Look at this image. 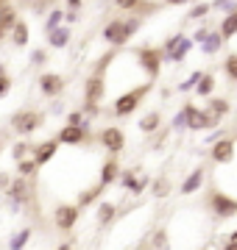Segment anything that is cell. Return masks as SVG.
I'll return each mask as SVG.
<instances>
[{
    "label": "cell",
    "mask_w": 237,
    "mask_h": 250,
    "mask_svg": "<svg viewBox=\"0 0 237 250\" xmlns=\"http://www.w3.org/2000/svg\"><path fill=\"white\" fill-rule=\"evenodd\" d=\"M3 72H6V67H3V64H0V75H3Z\"/></svg>",
    "instance_id": "cell-46"
},
{
    "label": "cell",
    "mask_w": 237,
    "mask_h": 250,
    "mask_svg": "<svg viewBox=\"0 0 237 250\" xmlns=\"http://www.w3.org/2000/svg\"><path fill=\"white\" fill-rule=\"evenodd\" d=\"M28 242V231H23V233H17L14 239H11V248H20V245H25Z\"/></svg>",
    "instance_id": "cell-39"
},
{
    "label": "cell",
    "mask_w": 237,
    "mask_h": 250,
    "mask_svg": "<svg viewBox=\"0 0 237 250\" xmlns=\"http://www.w3.org/2000/svg\"><path fill=\"white\" fill-rule=\"evenodd\" d=\"M167 192H170V184H167L165 178H159V181L154 184V195H156V197H165Z\"/></svg>",
    "instance_id": "cell-36"
},
{
    "label": "cell",
    "mask_w": 237,
    "mask_h": 250,
    "mask_svg": "<svg viewBox=\"0 0 237 250\" xmlns=\"http://www.w3.org/2000/svg\"><path fill=\"white\" fill-rule=\"evenodd\" d=\"M210 11H212V3H198V6H195V9L190 11V20L207 17V14H210Z\"/></svg>",
    "instance_id": "cell-34"
},
{
    "label": "cell",
    "mask_w": 237,
    "mask_h": 250,
    "mask_svg": "<svg viewBox=\"0 0 237 250\" xmlns=\"http://www.w3.org/2000/svg\"><path fill=\"white\" fill-rule=\"evenodd\" d=\"M42 59H47V56H45V50H34V62H37V64H42Z\"/></svg>",
    "instance_id": "cell-41"
},
{
    "label": "cell",
    "mask_w": 237,
    "mask_h": 250,
    "mask_svg": "<svg viewBox=\"0 0 237 250\" xmlns=\"http://www.w3.org/2000/svg\"><path fill=\"white\" fill-rule=\"evenodd\" d=\"M11 31H14V34H11V42H14V45H17V47L28 45V36H31V34H28V25H25V22H20V20H17V22L11 25Z\"/></svg>",
    "instance_id": "cell-27"
},
{
    "label": "cell",
    "mask_w": 237,
    "mask_h": 250,
    "mask_svg": "<svg viewBox=\"0 0 237 250\" xmlns=\"http://www.w3.org/2000/svg\"><path fill=\"white\" fill-rule=\"evenodd\" d=\"M235 139L232 136H220V139H215L212 142V150H210V156H212V161L215 164H229V161L235 159Z\"/></svg>",
    "instance_id": "cell-11"
},
{
    "label": "cell",
    "mask_w": 237,
    "mask_h": 250,
    "mask_svg": "<svg viewBox=\"0 0 237 250\" xmlns=\"http://www.w3.org/2000/svg\"><path fill=\"white\" fill-rule=\"evenodd\" d=\"M56 150H59V139H47V142H39L37 147H31V153H34V161H37L39 167L53 159Z\"/></svg>",
    "instance_id": "cell-16"
},
{
    "label": "cell",
    "mask_w": 237,
    "mask_h": 250,
    "mask_svg": "<svg viewBox=\"0 0 237 250\" xmlns=\"http://www.w3.org/2000/svg\"><path fill=\"white\" fill-rule=\"evenodd\" d=\"M42 123H45V117L39 114V111H31V108H28V111H17V114L11 117V128H14L17 134H23V136L39 131Z\"/></svg>",
    "instance_id": "cell-6"
},
{
    "label": "cell",
    "mask_w": 237,
    "mask_h": 250,
    "mask_svg": "<svg viewBox=\"0 0 237 250\" xmlns=\"http://www.w3.org/2000/svg\"><path fill=\"white\" fill-rule=\"evenodd\" d=\"M165 56L170 59V62H184V56H187V50H190V42L184 39V34H176L170 36L167 42H165Z\"/></svg>",
    "instance_id": "cell-13"
},
{
    "label": "cell",
    "mask_w": 237,
    "mask_h": 250,
    "mask_svg": "<svg viewBox=\"0 0 237 250\" xmlns=\"http://www.w3.org/2000/svg\"><path fill=\"white\" fill-rule=\"evenodd\" d=\"M118 220V206L115 203H100L98 206V225L100 228H109Z\"/></svg>",
    "instance_id": "cell-20"
},
{
    "label": "cell",
    "mask_w": 237,
    "mask_h": 250,
    "mask_svg": "<svg viewBox=\"0 0 237 250\" xmlns=\"http://www.w3.org/2000/svg\"><path fill=\"white\" fill-rule=\"evenodd\" d=\"M134 53H137L140 67H142V70L148 72V78H151V81L159 78V72H162V59H165V50H162V47H151V45H145V47H137Z\"/></svg>",
    "instance_id": "cell-4"
},
{
    "label": "cell",
    "mask_w": 237,
    "mask_h": 250,
    "mask_svg": "<svg viewBox=\"0 0 237 250\" xmlns=\"http://www.w3.org/2000/svg\"><path fill=\"white\" fill-rule=\"evenodd\" d=\"M67 123H70V125H84V128H90V123L84 120L81 111H70V114H67Z\"/></svg>",
    "instance_id": "cell-35"
},
{
    "label": "cell",
    "mask_w": 237,
    "mask_h": 250,
    "mask_svg": "<svg viewBox=\"0 0 237 250\" xmlns=\"http://www.w3.org/2000/svg\"><path fill=\"white\" fill-rule=\"evenodd\" d=\"M151 81L148 83H140V86H134V89H128L123 92L120 98H115V103H112V111H115V117H128V114H134L140 108V103L145 100V95L151 92Z\"/></svg>",
    "instance_id": "cell-1"
},
{
    "label": "cell",
    "mask_w": 237,
    "mask_h": 250,
    "mask_svg": "<svg viewBox=\"0 0 237 250\" xmlns=\"http://www.w3.org/2000/svg\"><path fill=\"white\" fill-rule=\"evenodd\" d=\"M11 184V175H6V172H0V189H6Z\"/></svg>",
    "instance_id": "cell-40"
},
{
    "label": "cell",
    "mask_w": 237,
    "mask_h": 250,
    "mask_svg": "<svg viewBox=\"0 0 237 250\" xmlns=\"http://www.w3.org/2000/svg\"><path fill=\"white\" fill-rule=\"evenodd\" d=\"M78 217H81V206L78 203H59L53 208V225L59 231H73L75 223H78Z\"/></svg>",
    "instance_id": "cell-5"
},
{
    "label": "cell",
    "mask_w": 237,
    "mask_h": 250,
    "mask_svg": "<svg viewBox=\"0 0 237 250\" xmlns=\"http://www.w3.org/2000/svg\"><path fill=\"white\" fill-rule=\"evenodd\" d=\"M118 178H120V161H118L115 153H109V159L100 164V184H103V187H112Z\"/></svg>",
    "instance_id": "cell-15"
},
{
    "label": "cell",
    "mask_w": 237,
    "mask_h": 250,
    "mask_svg": "<svg viewBox=\"0 0 237 250\" xmlns=\"http://www.w3.org/2000/svg\"><path fill=\"white\" fill-rule=\"evenodd\" d=\"M6 192H9L11 203H17V206H31L34 203V197H31V184H28L25 175L11 178V184L6 187Z\"/></svg>",
    "instance_id": "cell-9"
},
{
    "label": "cell",
    "mask_w": 237,
    "mask_h": 250,
    "mask_svg": "<svg viewBox=\"0 0 237 250\" xmlns=\"http://www.w3.org/2000/svg\"><path fill=\"white\" fill-rule=\"evenodd\" d=\"M167 6H179V3H187V0H165Z\"/></svg>",
    "instance_id": "cell-43"
},
{
    "label": "cell",
    "mask_w": 237,
    "mask_h": 250,
    "mask_svg": "<svg viewBox=\"0 0 237 250\" xmlns=\"http://www.w3.org/2000/svg\"><path fill=\"white\" fill-rule=\"evenodd\" d=\"M220 117H215L212 111H207V108H190V120H187V128L190 131H210V128H218Z\"/></svg>",
    "instance_id": "cell-10"
},
{
    "label": "cell",
    "mask_w": 237,
    "mask_h": 250,
    "mask_svg": "<svg viewBox=\"0 0 237 250\" xmlns=\"http://www.w3.org/2000/svg\"><path fill=\"white\" fill-rule=\"evenodd\" d=\"M115 6L123 11H156L159 3H151V0H115Z\"/></svg>",
    "instance_id": "cell-18"
},
{
    "label": "cell",
    "mask_w": 237,
    "mask_h": 250,
    "mask_svg": "<svg viewBox=\"0 0 237 250\" xmlns=\"http://www.w3.org/2000/svg\"><path fill=\"white\" fill-rule=\"evenodd\" d=\"M37 170H39V164H37L34 159H20V161H17V175H25V178H31Z\"/></svg>",
    "instance_id": "cell-30"
},
{
    "label": "cell",
    "mask_w": 237,
    "mask_h": 250,
    "mask_svg": "<svg viewBox=\"0 0 237 250\" xmlns=\"http://www.w3.org/2000/svg\"><path fill=\"white\" fill-rule=\"evenodd\" d=\"M190 108H192V103H187V106L176 114V120H173V128L176 131H182V128H187V120H190Z\"/></svg>",
    "instance_id": "cell-32"
},
{
    "label": "cell",
    "mask_w": 237,
    "mask_h": 250,
    "mask_svg": "<svg viewBox=\"0 0 237 250\" xmlns=\"http://www.w3.org/2000/svg\"><path fill=\"white\" fill-rule=\"evenodd\" d=\"M204 178H207V170H204V167H195V170L187 175V181L179 187V195H192V192H198V189L204 187Z\"/></svg>",
    "instance_id": "cell-17"
},
{
    "label": "cell",
    "mask_w": 237,
    "mask_h": 250,
    "mask_svg": "<svg viewBox=\"0 0 237 250\" xmlns=\"http://www.w3.org/2000/svg\"><path fill=\"white\" fill-rule=\"evenodd\" d=\"M9 89H11V78L3 72V75H0V98H6V95H9Z\"/></svg>",
    "instance_id": "cell-37"
},
{
    "label": "cell",
    "mask_w": 237,
    "mask_h": 250,
    "mask_svg": "<svg viewBox=\"0 0 237 250\" xmlns=\"http://www.w3.org/2000/svg\"><path fill=\"white\" fill-rule=\"evenodd\" d=\"M14 22H17V11L11 9L9 3H0V25L9 31V28L14 25Z\"/></svg>",
    "instance_id": "cell-29"
},
{
    "label": "cell",
    "mask_w": 237,
    "mask_h": 250,
    "mask_svg": "<svg viewBox=\"0 0 237 250\" xmlns=\"http://www.w3.org/2000/svg\"><path fill=\"white\" fill-rule=\"evenodd\" d=\"M207 111H212L215 117H220V120H223V114H229V100L212 98V95H210V100H207Z\"/></svg>",
    "instance_id": "cell-28"
},
{
    "label": "cell",
    "mask_w": 237,
    "mask_h": 250,
    "mask_svg": "<svg viewBox=\"0 0 237 250\" xmlns=\"http://www.w3.org/2000/svg\"><path fill=\"white\" fill-rule=\"evenodd\" d=\"M0 150H3V136H0Z\"/></svg>",
    "instance_id": "cell-47"
},
{
    "label": "cell",
    "mask_w": 237,
    "mask_h": 250,
    "mask_svg": "<svg viewBox=\"0 0 237 250\" xmlns=\"http://www.w3.org/2000/svg\"><path fill=\"white\" fill-rule=\"evenodd\" d=\"M126 28H128V34L134 36V34L140 31V28H142V20H140V17H134V20H126Z\"/></svg>",
    "instance_id": "cell-38"
},
{
    "label": "cell",
    "mask_w": 237,
    "mask_h": 250,
    "mask_svg": "<svg viewBox=\"0 0 237 250\" xmlns=\"http://www.w3.org/2000/svg\"><path fill=\"white\" fill-rule=\"evenodd\" d=\"M120 184H123V189H128V192H134V195H140L142 192V187H145L148 181H137V175H134V170H126L123 175H120Z\"/></svg>",
    "instance_id": "cell-23"
},
{
    "label": "cell",
    "mask_w": 237,
    "mask_h": 250,
    "mask_svg": "<svg viewBox=\"0 0 237 250\" xmlns=\"http://www.w3.org/2000/svg\"><path fill=\"white\" fill-rule=\"evenodd\" d=\"M220 36L223 39H232V36H237V9H232V11H226V17L220 20Z\"/></svg>",
    "instance_id": "cell-21"
},
{
    "label": "cell",
    "mask_w": 237,
    "mask_h": 250,
    "mask_svg": "<svg viewBox=\"0 0 237 250\" xmlns=\"http://www.w3.org/2000/svg\"><path fill=\"white\" fill-rule=\"evenodd\" d=\"M98 142L106 153H115V156H118V153L126 147V134L120 131L118 125H106V128L98 134Z\"/></svg>",
    "instance_id": "cell-7"
},
{
    "label": "cell",
    "mask_w": 237,
    "mask_h": 250,
    "mask_svg": "<svg viewBox=\"0 0 237 250\" xmlns=\"http://www.w3.org/2000/svg\"><path fill=\"white\" fill-rule=\"evenodd\" d=\"M223 42H226V39L220 36V31H207V36L201 39V45H204V53H207V56H215Z\"/></svg>",
    "instance_id": "cell-19"
},
{
    "label": "cell",
    "mask_w": 237,
    "mask_h": 250,
    "mask_svg": "<svg viewBox=\"0 0 237 250\" xmlns=\"http://www.w3.org/2000/svg\"><path fill=\"white\" fill-rule=\"evenodd\" d=\"M106 95V81L100 72H92L90 78H87V86H84V111L87 114H98V103L103 100Z\"/></svg>",
    "instance_id": "cell-2"
},
{
    "label": "cell",
    "mask_w": 237,
    "mask_h": 250,
    "mask_svg": "<svg viewBox=\"0 0 237 250\" xmlns=\"http://www.w3.org/2000/svg\"><path fill=\"white\" fill-rule=\"evenodd\" d=\"M103 189H106V187H103L100 181H98V184H95V187H92V189H84L81 195H78V206H81V208H84V206H87V203H95V200H98V197L103 195Z\"/></svg>",
    "instance_id": "cell-26"
},
{
    "label": "cell",
    "mask_w": 237,
    "mask_h": 250,
    "mask_svg": "<svg viewBox=\"0 0 237 250\" xmlns=\"http://www.w3.org/2000/svg\"><path fill=\"white\" fill-rule=\"evenodd\" d=\"M159 125H162V114H159V111H148V114L140 120V131H142V134H154Z\"/></svg>",
    "instance_id": "cell-24"
},
{
    "label": "cell",
    "mask_w": 237,
    "mask_h": 250,
    "mask_svg": "<svg viewBox=\"0 0 237 250\" xmlns=\"http://www.w3.org/2000/svg\"><path fill=\"white\" fill-rule=\"evenodd\" d=\"M28 153H31V145H28V142H17L14 147H11V156H14V161L25 159Z\"/></svg>",
    "instance_id": "cell-33"
},
{
    "label": "cell",
    "mask_w": 237,
    "mask_h": 250,
    "mask_svg": "<svg viewBox=\"0 0 237 250\" xmlns=\"http://www.w3.org/2000/svg\"><path fill=\"white\" fill-rule=\"evenodd\" d=\"M229 242H237V231H232V233H229Z\"/></svg>",
    "instance_id": "cell-44"
},
{
    "label": "cell",
    "mask_w": 237,
    "mask_h": 250,
    "mask_svg": "<svg viewBox=\"0 0 237 250\" xmlns=\"http://www.w3.org/2000/svg\"><path fill=\"white\" fill-rule=\"evenodd\" d=\"M59 145H70V147H78V145H87L92 142V134H90V128H84V125H64L62 131H59Z\"/></svg>",
    "instance_id": "cell-8"
},
{
    "label": "cell",
    "mask_w": 237,
    "mask_h": 250,
    "mask_svg": "<svg viewBox=\"0 0 237 250\" xmlns=\"http://www.w3.org/2000/svg\"><path fill=\"white\" fill-rule=\"evenodd\" d=\"M3 36H6V28L0 25V42H3Z\"/></svg>",
    "instance_id": "cell-45"
},
{
    "label": "cell",
    "mask_w": 237,
    "mask_h": 250,
    "mask_svg": "<svg viewBox=\"0 0 237 250\" xmlns=\"http://www.w3.org/2000/svg\"><path fill=\"white\" fill-rule=\"evenodd\" d=\"M223 72H226L229 81H237V53H229L226 62H223Z\"/></svg>",
    "instance_id": "cell-31"
},
{
    "label": "cell",
    "mask_w": 237,
    "mask_h": 250,
    "mask_svg": "<svg viewBox=\"0 0 237 250\" xmlns=\"http://www.w3.org/2000/svg\"><path fill=\"white\" fill-rule=\"evenodd\" d=\"M195 92H198V98H210L215 92V75L212 72H201L198 81H195Z\"/></svg>",
    "instance_id": "cell-22"
},
{
    "label": "cell",
    "mask_w": 237,
    "mask_h": 250,
    "mask_svg": "<svg viewBox=\"0 0 237 250\" xmlns=\"http://www.w3.org/2000/svg\"><path fill=\"white\" fill-rule=\"evenodd\" d=\"M103 39H106L109 45H115V47L126 45L128 39H131V34H128V28H126V20H112V22H106Z\"/></svg>",
    "instance_id": "cell-12"
},
{
    "label": "cell",
    "mask_w": 237,
    "mask_h": 250,
    "mask_svg": "<svg viewBox=\"0 0 237 250\" xmlns=\"http://www.w3.org/2000/svg\"><path fill=\"white\" fill-rule=\"evenodd\" d=\"M67 6H70V9H78V6H81V0H67Z\"/></svg>",
    "instance_id": "cell-42"
},
{
    "label": "cell",
    "mask_w": 237,
    "mask_h": 250,
    "mask_svg": "<svg viewBox=\"0 0 237 250\" xmlns=\"http://www.w3.org/2000/svg\"><path fill=\"white\" fill-rule=\"evenodd\" d=\"M207 208H212V214L218 217V220H232L237 217V200L226 192H220V189H212L210 195H207Z\"/></svg>",
    "instance_id": "cell-3"
},
{
    "label": "cell",
    "mask_w": 237,
    "mask_h": 250,
    "mask_svg": "<svg viewBox=\"0 0 237 250\" xmlns=\"http://www.w3.org/2000/svg\"><path fill=\"white\" fill-rule=\"evenodd\" d=\"M39 89H42L45 98H59L64 89V78L59 72H42L39 75Z\"/></svg>",
    "instance_id": "cell-14"
},
{
    "label": "cell",
    "mask_w": 237,
    "mask_h": 250,
    "mask_svg": "<svg viewBox=\"0 0 237 250\" xmlns=\"http://www.w3.org/2000/svg\"><path fill=\"white\" fill-rule=\"evenodd\" d=\"M47 34V42L53 47H64L67 42H70V31L67 28H50V31H45Z\"/></svg>",
    "instance_id": "cell-25"
}]
</instances>
